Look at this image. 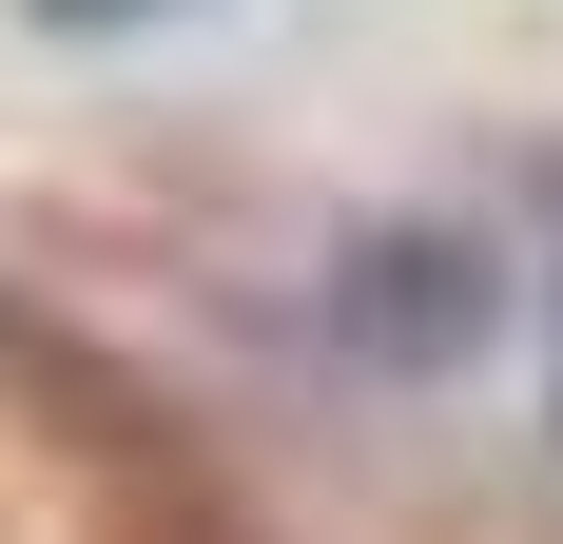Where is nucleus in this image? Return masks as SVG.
I'll return each mask as SVG.
<instances>
[{
	"instance_id": "1",
	"label": "nucleus",
	"mask_w": 563,
	"mask_h": 544,
	"mask_svg": "<svg viewBox=\"0 0 563 544\" xmlns=\"http://www.w3.org/2000/svg\"><path fill=\"white\" fill-rule=\"evenodd\" d=\"M350 330H369V350H448V330H486V253H466V233H389V253L350 272Z\"/></svg>"
},
{
	"instance_id": "2",
	"label": "nucleus",
	"mask_w": 563,
	"mask_h": 544,
	"mask_svg": "<svg viewBox=\"0 0 563 544\" xmlns=\"http://www.w3.org/2000/svg\"><path fill=\"white\" fill-rule=\"evenodd\" d=\"M20 20H58V40H117V20H175V0H20Z\"/></svg>"
}]
</instances>
